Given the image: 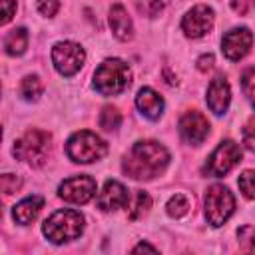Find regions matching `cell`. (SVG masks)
<instances>
[{"label": "cell", "instance_id": "obj_1", "mask_svg": "<svg viewBox=\"0 0 255 255\" xmlns=\"http://www.w3.org/2000/svg\"><path fill=\"white\" fill-rule=\"evenodd\" d=\"M169 163V151L157 141H137L126 153L122 167L133 179H151L159 175Z\"/></svg>", "mask_w": 255, "mask_h": 255}, {"label": "cell", "instance_id": "obj_2", "mask_svg": "<svg viewBox=\"0 0 255 255\" xmlns=\"http://www.w3.org/2000/svg\"><path fill=\"white\" fill-rule=\"evenodd\" d=\"M131 84V70L126 62L118 58L104 60L94 72V88L102 96H118L126 92Z\"/></svg>", "mask_w": 255, "mask_h": 255}, {"label": "cell", "instance_id": "obj_3", "mask_svg": "<svg viewBox=\"0 0 255 255\" xmlns=\"http://www.w3.org/2000/svg\"><path fill=\"white\" fill-rule=\"evenodd\" d=\"M44 235L60 245V243H68L72 239H78L84 231V215L80 211L74 209H60L54 211L42 225Z\"/></svg>", "mask_w": 255, "mask_h": 255}, {"label": "cell", "instance_id": "obj_4", "mask_svg": "<svg viewBox=\"0 0 255 255\" xmlns=\"http://www.w3.org/2000/svg\"><path fill=\"white\" fill-rule=\"evenodd\" d=\"M50 147H52V135L48 131L28 129L22 137L16 139L14 155H16V159H22V161L30 163L32 167H38L48 159Z\"/></svg>", "mask_w": 255, "mask_h": 255}, {"label": "cell", "instance_id": "obj_5", "mask_svg": "<svg viewBox=\"0 0 255 255\" xmlns=\"http://www.w3.org/2000/svg\"><path fill=\"white\" fill-rule=\"evenodd\" d=\"M106 151H108L106 141L100 135H96L94 131H88V129L76 131L66 143V153L76 163L98 161L106 155Z\"/></svg>", "mask_w": 255, "mask_h": 255}, {"label": "cell", "instance_id": "obj_6", "mask_svg": "<svg viewBox=\"0 0 255 255\" xmlns=\"http://www.w3.org/2000/svg\"><path fill=\"white\" fill-rule=\"evenodd\" d=\"M235 199L225 185H211L205 193V217L213 227H221L233 213Z\"/></svg>", "mask_w": 255, "mask_h": 255}, {"label": "cell", "instance_id": "obj_7", "mask_svg": "<svg viewBox=\"0 0 255 255\" xmlns=\"http://www.w3.org/2000/svg\"><path fill=\"white\" fill-rule=\"evenodd\" d=\"M52 62H54V68L70 78L74 76L76 72H80V68L84 66L86 62V52L80 44L76 42H58L54 48H52Z\"/></svg>", "mask_w": 255, "mask_h": 255}, {"label": "cell", "instance_id": "obj_8", "mask_svg": "<svg viewBox=\"0 0 255 255\" xmlns=\"http://www.w3.org/2000/svg\"><path fill=\"white\" fill-rule=\"evenodd\" d=\"M239 161H241L239 145L235 141H231V139H225L209 155V159L205 163V173H209L213 177H221V175L229 173Z\"/></svg>", "mask_w": 255, "mask_h": 255}, {"label": "cell", "instance_id": "obj_9", "mask_svg": "<svg viewBox=\"0 0 255 255\" xmlns=\"http://www.w3.org/2000/svg\"><path fill=\"white\" fill-rule=\"evenodd\" d=\"M58 195L68 203H86L96 195V181L90 175H74L60 183Z\"/></svg>", "mask_w": 255, "mask_h": 255}, {"label": "cell", "instance_id": "obj_10", "mask_svg": "<svg viewBox=\"0 0 255 255\" xmlns=\"http://www.w3.org/2000/svg\"><path fill=\"white\" fill-rule=\"evenodd\" d=\"M213 22H215V14L209 6L205 4H197L193 6L181 20V30L185 32V36L189 38H201L205 36L211 28H213Z\"/></svg>", "mask_w": 255, "mask_h": 255}, {"label": "cell", "instance_id": "obj_11", "mask_svg": "<svg viewBox=\"0 0 255 255\" xmlns=\"http://www.w3.org/2000/svg\"><path fill=\"white\" fill-rule=\"evenodd\" d=\"M251 44H253V34L249 32V28H233L223 36L221 50L227 60L239 62L241 58L247 56V52L251 50Z\"/></svg>", "mask_w": 255, "mask_h": 255}, {"label": "cell", "instance_id": "obj_12", "mask_svg": "<svg viewBox=\"0 0 255 255\" xmlns=\"http://www.w3.org/2000/svg\"><path fill=\"white\" fill-rule=\"evenodd\" d=\"M179 133L185 143L199 145V143H203V139L209 133V122L203 114H199L195 110L185 112L179 120Z\"/></svg>", "mask_w": 255, "mask_h": 255}, {"label": "cell", "instance_id": "obj_13", "mask_svg": "<svg viewBox=\"0 0 255 255\" xmlns=\"http://www.w3.org/2000/svg\"><path fill=\"white\" fill-rule=\"evenodd\" d=\"M128 203V189L116 181V179H108L102 187V191L98 193V207L102 211H114L120 209Z\"/></svg>", "mask_w": 255, "mask_h": 255}, {"label": "cell", "instance_id": "obj_14", "mask_svg": "<svg viewBox=\"0 0 255 255\" xmlns=\"http://www.w3.org/2000/svg\"><path fill=\"white\" fill-rule=\"evenodd\" d=\"M229 102H231V90H229L227 80L223 76L213 78L209 88H207V106H209V110L213 114L221 116L229 108Z\"/></svg>", "mask_w": 255, "mask_h": 255}, {"label": "cell", "instance_id": "obj_15", "mask_svg": "<svg viewBox=\"0 0 255 255\" xmlns=\"http://www.w3.org/2000/svg\"><path fill=\"white\" fill-rule=\"evenodd\" d=\"M135 106L137 110L149 118V120H157L161 114H163V98L153 92L151 88H141L135 96Z\"/></svg>", "mask_w": 255, "mask_h": 255}, {"label": "cell", "instance_id": "obj_16", "mask_svg": "<svg viewBox=\"0 0 255 255\" xmlns=\"http://www.w3.org/2000/svg\"><path fill=\"white\" fill-rule=\"evenodd\" d=\"M110 26H112V32L118 40L126 42L133 36V24H131V18L128 16L126 8L122 4H114L112 10H110Z\"/></svg>", "mask_w": 255, "mask_h": 255}, {"label": "cell", "instance_id": "obj_17", "mask_svg": "<svg viewBox=\"0 0 255 255\" xmlns=\"http://www.w3.org/2000/svg\"><path fill=\"white\" fill-rule=\"evenodd\" d=\"M42 207H44V199L40 195H30V197H26V199H22L20 203L14 205L12 217H14L16 223L28 225V223H32L38 217V213L42 211Z\"/></svg>", "mask_w": 255, "mask_h": 255}, {"label": "cell", "instance_id": "obj_18", "mask_svg": "<svg viewBox=\"0 0 255 255\" xmlns=\"http://www.w3.org/2000/svg\"><path fill=\"white\" fill-rule=\"evenodd\" d=\"M26 46H28V32H26L24 28H16V30L8 32L6 38H4V50H6V54H10V56H20V54H24Z\"/></svg>", "mask_w": 255, "mask_h": 255}, {"label": "cell", "instance_id": "obj_19", "mask_svg": "<svg viewBox=\"0 0 255 255\" xmlns=\"http://www.w3.org/2000/svg\"><path fill=\"white\" fill-rule=\"evenodd\" d=\"M149 207H151V197H149L145 191H135L133 201H131V205H129V209H128V217H129L131 221H135V219L143 217V215L149 211Z\"/></svg>", "mask_w": 255, "mask_h": 255}, {"label": "cell", "instance_id": "obj_20", "mask_svg": "<svg viewBox=\"0 0 255 255\" xmlns=\"http://www.w3.org/2000/svg\"><path fill=\"white\" fill-rule=\"evenodd\" d=\"M42 90H44V86L38 76H26L20 84V94L24 100H38L42 96Z\"/></svg>", "mask_w": 255, "mask_h": 255}, {"label": "cell", "instance_id": "obj_21", "mask_svg": "<svg viewBox=\"0 0 255 255\" xmlns=\"http://www.w3.org/2000/svg\"><path fill=\"white\" fill-rule=\"evenodd\" d=\"M100 128L106 129V131H112V129H118L120 124H122V114L118 112V108L114 106H106L100 114Z\"/></svg>", "mask_w": 255, "mask_h": 255}, {"label": "cell", "instance_id": "obj_22", "mask_svg": "<svg viewBox=\"0 0 255 255\" xmlns=\"http://www.w3.org/2000/svg\"><path fill=\"white\" fill-rule=\"evenodd\" d=\"M189 211V201H187V197L185 195H181V193H177V195H173L169 201H167V213L171 215V217H183L185 213Z\"/></svg>", "mask_w": 255, "mask_h": 255}, {"label": "cell", "instance_id": "obj_23", "mask_svg": "<svg viewBox=\"0 0 255 255\" xmlns=\"http://www.w3.org/2000/svg\"><path fill=\"white\" fill-rule=\"evenodd\" d=\"M135 6L139 14L147 18H155L165 8V0H135Z\"/></svg>", "mask_w": 255, "mask_h": 255}, {"label": "cell", "instance_id": "obj_24", "mask_svg": "<svg viewBox=\"0 0 255 255\" xmlns=\"http://www.w3.org/2000/svg\"><path fill=\"white\" fill-rule=\"evenodd\" d=\"M237 183H239L241 193H243L247 199H255V171H253V169L243 171V173L239 175Z\"/></svg>", "mask_w": 255, "mask_h": 255}, {"label": "cell", "instance_id": "obj_25", "mask_svg": "<svg viewBox=\"0 0 255 255\" xmlns=\"http://www.w3.org/2000/svg\"><path fill=\"white\" fill-rule=\"evenodd\" d=\"M237 237H239V245L243 251L255 253V227L253 225H243L237 231Z\"/></svg>", "mask_w": 255, "mask_h": 255}, {"label": "cell", "instance_id": "obj_26", "mask_svg": "<svg viewBox=\"0 0 255 255\" xmlns=\"http://www.w3.org/2000/svg\"><path fill=\"white\" fill-rule=\"evenodd\" d=\"M241 88H243V94L247 96V100L255 106V66L247 68L241 76Z\"/></svg>", "mask_w": 255, "mask_h": 255}, {"label": "cell", "instance_id": "obj_27", "mask_svg": "<svg viewBox=\"0 0 255 255\" xmlns=\"http://www.w3.org/2000/svg\"><path fill=\"white\" fill-rule=\"evenodd\" d=\"M20 185H22V179H20L18 175H14V173H4V175L0 177V187H2V191H4L6 195L18 191Z\"/></svg>", "mask_w": 255, "mask_h": 255}, {"label": "cell", "instance_id": "obj_28", "mask_svg": "<svg viewBox=\"0 0 255 255\" xmlns=\"http://www.w3.org/2000/svg\"><path fill=\"white\" fill-rule=\"evenodd\" d=\"M243 143H245V147L249 149V151H253L255 153V116L245 124V128H243Z\"/></svg>", "mask_w": 255, "mask_h": 255}, {"label": "cell", "instance_id": "obj_29", "mask_svg": "<svg viewBox=\"0 0 255 255\" xmlns=\"http://www.w3.org/2000/svg\"><path fill=\"white\" fill-rule=\"evenodd\" d=\"M60 4H62V0H38V10L44 14V16H54L56 12H58V8H60Z\"/></svg>", "mask_w": 255, "mask_h": 255}, {"label": "cell", "instance_id": "obj_30", "mask_svg": "<svg viewBox=\"0 0 255 255\" xmlns=\"http://www.w3.org/2000/svg\"><path fill=\"white\" fill-rule=\"evenodd\" d=\"M233 12H237L239 16H245L253 6H255V0H229Z\"/></svg>", "mask_w": 255, "mask_h": 255}, {"label": "cell", "instance_id": "obj_31", "mask_svg": "<svg viewBox=\"0 0 255 255\" xmlns=\"http://www.w3.org/2000/svg\"><path fill=\"white\" fill-rule=\"evenodd\" d=\"M16 12V0H2V20L0 24H8Z\"/></svg>", "mask_w": 255, "mask_h": 255}, {"label": "cell", "instance_id": "obj_32", "mask_svg": "<svg viewBox=\"0 0 255 255\" xmlns=\"http://www.w3.org/2000/svg\"><path fill=\"white\" fill-rule=\"evenodd\" d=\"M211 66H213V56H211V54H205V56H201V58L197 60V68H199L201 72L209 70Z\"/></svg>", "mask_w": 255, "mask_h": 255}, {"label": "cell", "instance_id": "obj_33", "mask_svg": "<svg viewBox=\"0 0 255 255\" xmlns=\"http://www.w3.org/2000/svg\"><path fill=\"white\" fill-rule=\"evenodd\" d=\"M133 253H139V251H149V253H157V249L155 247H151V245H147V243H139V245H135L133 249H131Z\"/></svg>", "mask_w": 255, "mask_h": 255}]
</instances>
